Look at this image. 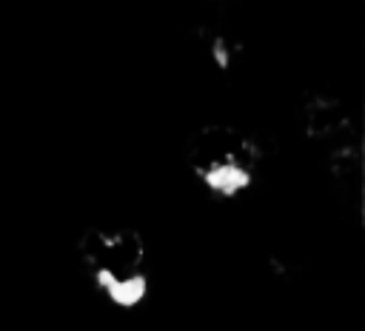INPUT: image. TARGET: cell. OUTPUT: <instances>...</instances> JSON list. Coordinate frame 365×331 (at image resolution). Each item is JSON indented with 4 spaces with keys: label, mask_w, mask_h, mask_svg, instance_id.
Returning <instances> with one entry per match:
<instances>
[{
    "label": "cell",
    "mask_w": 365,
    "mask_h": 331,
    "mask_svg": "<svg viewBox=\"0 0 365 331\" xmlns=\"http://www.w3.org/2000/svg\"><path fill=\"white\" fill-rule=\"evenodd\" d=\"M262 151L257 140L228 123H205L185 137L182 163L208 197L234 200L251 191Z\"/></svg>",
    "instance_id": "cell-2"
},
{
    "label": "cell",
    "mask_w": 365,
    "mask_h": 331,
    "mask_svg": "<svg viewBox=\"0 0 365 331\" xmlns=\"http://www.w3.org/2000/svg\"><path fill=\"white\" fill-rule=\"evenodd\" d=\"M74 251L91 288L114 308L134 311L148 297V243L137 228L91 223L80 231Z\"/></svg>",
    "instance_id": "cell-1"
}]
</instances>
